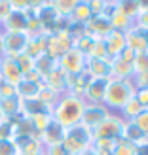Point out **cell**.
Segmentation results:
<instances>
[{
	"mask_svg": "<svg viewBox=\"0 0 148 155\" xmlns=\"http://www.w3.org/2000/svg\"><path fill=\"white\" fill-rule=\"evenodd\" d=\"M55 66H57V61H55V59H51V57H48L46 53H42L40 57H36V59H34V70L42 76V80H44V78L48 76Z\"/></svg>",
	"mask_w": 148,
	"mask_h": 155,
	"instance_id": "obj_27",
	"label": "cell"
},
{
	"mask_svg": "<svg viewBox=\"0 0 148 155\" xmlns=\"http://www.w3.org/2000/svg\"><path fill=\"white\" fill-rule=\"evenodd\" d=\"M57 64L67 76H78V74L85 72V57L74 48L68 49L65 55L57 61Z\"/></svg>",
	"mask_w": 148,
	"mask_h": 155,
	"instance_id": "obj_7",
	"label": "cell"
},
{
	"mask_svg": "<svg viewBox=\"0 0 148 155\" xmlns=\"http://www.w3.org/2000/svg\"><path fill=\"white\" fill-rule=\"evenodd\" d=\"M131 81H133L135 89H143V87H148V72H137L133 78H131Z\"/></svg>",
	"mask_w": 148,
	"mask_h": 155,
	"instance_id": "obj_41",
	"label": "cell"
},
{
	"mask_svg": "<svg viewBox=\"0 0 148 155\" xmlns=\"http://www.w3.org/2000/svg\"><path fill=\"white\" fill-rule=\"evenodd\" d=\"M91 17H93V13H91V10H89L88 0H78L74 12H72V15H71L68 19H71L72 23H76V25H85V23H88Z\"/></svg>",
	"mask_w": 148,
	"mask_h": 155,
	"instance_id": "obj_23",
	"label": "cell"
},
{
	"mask_svg": "<svg viewBox=\"0 0 148 155\" xmlns=\"http://www.w3.org/2000/svg\"><path fill=\"white\" fill-rule=\"evenodd\" d=\"M12 140L17 146L19 155H42L44 153V146L38 136H15Z\"/></svg>",
	"mask_w": 148,
	"mask_h": 155,
	"instance_id": "obj_15",
	"label": "cell"
},
{
	"mask_svg": "<svg viewBox=\"0 0 148 155\" xmlns=\"http://www.w3.org/2000/svg\"><path fill=\"white\" fill-rule=\"evenodd\" d=\"M135 150L137 148L133 144H129L122 138V140H118V144H116V150H114L112 155H135Z\"/></svg>",
	"mask_w": 148,
	"mask_h": 155,
	"instance_id": "obj_37",
	"label": "cell"
},
{
	"mask_svg": "<svg viewBox=\"0 0 148 155\" xmlns=\"http://www.w3.org/2000/svg\"><path fill=\"white\" fill-rule=\"evenodd\" d=\"M40 87H42V83L23 78V80L15 85V93H17V98L29 100V98H36V97H38V91H40Z\"/></svg>",
	"mask_w": 148,
	"mask_h": 155,
	"instance_id": "obj_21",
	"label": "cell"
},
{
	"mask_svg": "<svg viewBox=\"0 0 148 155\" xmlns=\"http://www.w3.org/2000/svg\"><path fill=\"white\" fill-rule=\"evenodd\" d=\"M0 44H2V57L15 59V57L25 53L27 44H29V34L27 32H8V30H2Z\"/></svg>",
	"mask_w": 148,
	"mask_h": 155,
	"instance_id": "obj_5",
	"label": "cell"
},
{
	"mask_svg": "<svg viewBox=\"0 0 148 155\" xmlns=\"http://www.w3.org/2000/svg\"><path fill=\"white\" fill-rule=\"evenodd\" d=\"M0 76H2L4 81L12 83V85H17L23 80V74L19 70L17 61L12 57H0Z\"/></svg>",
	"mask_w": 148,
	"mask_h": 155,
	"instance_id": "obj_14",
	"label": "cell"
},
{
	"mask_svg": "<svg viewBox=\"0 0 148 155\" xmlns=\"http://www.w3.org/2000/svg\"><path fill=\"white\" fill-rule=\"evenodd\" d=\"M4 121H6V117H4V114L0 112V123H4Z\"/></svg>",
	"mask_w": 148,
	"mask_h": 155,
	"instance_id": "obj_48",
	"label": "cell"
},
{
	"mask_svg": "<svg viewBox=\"0 0 148 155\" xmlns=\"http://www.w3.org/2000/svg\"><path fill=\"white\" fill-rule=\"evenodd\" d=\"M95 42H97V38H93L88 32H84V34H80L78 38H74V40H72V48L78 49L85 59H88L91 55V49H93V45H95Z\"/></svg>",
	"mask_w": 148,
	"mask_h": 155,
	"instance_id": "obj_25",
	"label": "cell"
},
{
	"mask_svg": "<svg viewBox=\"0 0 148 155\" xmlns=\"http://www.w3.org/2000/svg\"><path fill=\"white\" fill-rule=\"evenodd\" d=\"M108 17H110L112 28H114V30H120V32H126L129 27H133V25H135V21H133V19H129L126 13H122V12L118 10V6H116V10H114L110 15H108Z\"/></svg>",
	"mask_w": 148,
	"mask_h": 155,
	"instance_id": "obj_26",
	"label": "cell"
},
{
	"mask_svg": "<svg viewBox=\"0 0 148 155\" xmlns=\"http://www.w3.org/2000/svg\"><path fill=\"white\" fill-rule=\"evenodd\" d=\"M29 23H30L29 12L12 10L10 15L2 21V30H8V32H27L29 34Z\"/></svg>",
	"mask_w": 148,
	"mask_h": 155,
	"instance_id": "obj_11",
	"label": "cell"
},
{
	"mask_svg": "<svg viewBox=\"0 0 148 155\" xmlns=\"http://www.w3.org/2000/svg\"><path fill=\"white\" fill-rule=\"evenodd\" d=\"M89 57H95V59H108V51H106L105 40H97V42H95V45H93Z\"/></svg>",
	"mask_w": 148,
	"mask_h": 155,
	"instance_id": "obj_39",
	"label": "cell"
},
{
	"mask_svg": "<svg viewBox=\"0 0 148 155\" xmlns=\"http://www.w3.org/2000/svg\"><path fill=\"white\" fill-rule=\"evenodd\" d=\"M46 49V34H36V36H29V44H27V49H25V55L29 57H40Z\"/></svg>",
	"mask_w": 148,
	"mask_h": 155,
	"instance_id": "obj_24",
	"label": "cell"
},
{
	"mask_svg": "<svg viewBox=\"0 0 148 155\" xmlns=\"http://www.w3.org/2000/svg\"><path fill=\"white\" fill-rule=\"evenodd\" d=\"M65 133H67V129L63 125H59L57 121H51L50 125L38 134V138H40V142H42L44 148H51V146H61V144H63Z\"/></svg>",
	"mask_w": 148,
	"mask_h": 155,
	"instance_id": "obj_13",
	"label": "cell"
},
{
	"mask_svg": "<svg viewBox=\"0 0 148 155\" xmlns=\"http://www.w3.org/2000/svg\"><path fill=\"white\" fill-rule=\"evenodd\" d=\"M108 115H110V110L105 104H85L84 108V115H82V125H85L88 129L95 130L101 123H103Z\"/></svg>",
	"mask_w": 148,
	"mask_h": 155,
	"instance_id": "obj_8",
	"label": "cell"
},
{
	"mask_svg": "<svg viewBox=\"0 0 148 155\" xmlns=\"http://www.w3.org/2000/svg\"><path fill=\"white\" fill-rule=\"evenodd\" d=\"M0 155H19L17 146L12 138H0Z\"/></svg>",
	"mask_w": 148,
	"mask_h": 155,
	"instance_id": "obj_34",
	"label": "cell"
},
{
	"mask_svg": "<svg viewBox=\"0 0 148 155\" xmlns=\"http://www.w3.org/2000/svg\"><path fill=\"white\" fill-rule=\"evenodd\" d=\"M51 121H53L51 112H44V114H38V115H34V117H30V123H33V127H34V130H36V134H40Z\"/></svg>",
	"mask_w": 148,
	"mask_h": 155,
	"instance_id": "obj_32",
	"label": "cell"
},
{
	"mask_svg": "<svg viewBox=\"0 0 148 155\" xmlns=\"http://www.w3.org/2000/svg\"><path fill=\"white\" fill-rule=\"evenodd\" d=\"M105 2H106V0H88L91 13H93V15H101V13H105Z\"/></svg>",
	"mask_w": 148,
	"mask_h": 155,
	"instance_id": "obj_42",
	"label": "cell"
},
{
	"mask_svg": "<svg viewBox=\"0 0 148 155\" xmlns=\"http://www.w3.org/2000/svg\"><path fill=\"white\" fill-rule=\"evenodd\" d=\"M0 81H2V76H0Z\"/></svg>",
	"mask_w": 148,
	"mask_h": 155,
	"instance_id": "obj_50",
	"label": "cell"
},
{
	"mask_svg": "<svg viewBox=\"0 0 148 155\" xmlns=\"http://www.w3.org/2000/svg\"><path fill=\"white\" fill-rule=\"evenodd\" d=\"M106 85H108V80H93L91 78L88 91L84 95L85 104H103L105 95H106Z\"/></svg>",
	"mask_w": 148,
	"mask_h": 155,
	"instance_id": "obj_16",
	"label": "cell"
},
{
	"mask_svg": "<svg viewBox=\"0 0 148 155\" xmlns=\"http://www.w3.org/2000/svg\"><path fill=\"white\" fill-rule=\"evenodd\" d=\"M15 61H17V64H19V70H21L23 78L34 70V59L29 57V55H25V53H23V55H19V57H15Z\"/></svg>",
	"mask_w": 148,
	"mask_h": 155,
	"instance_id": "obj_33",
	"label": "cell"
},
{
	"mask_svg": "<svg viewBox=\"0 0 148 155\" xmlns=\"http://www.w3.org/2000/svg\"><path fill=\"white\" fill-rule=\"evenodd\" d=\"M84 108H85V100L80 97H74L71 93H65L61 95L59 102L53 106L51 115H53V121H57L59 125H63L65 129L68 127H74L82 121V115H84Z\"/></svg>",
	"mask_w": 148,
	"mask_h": 155,
	"instance_id": "obj_1",
	"label": "cell"
},
{
	"mask_svg": "<svg viewBox=\"0 0 148 155\" xmlns=\"http://www.w3.org/2000/svg\"><path fill=\"white\" fill-rule=\"evenodd\" d=\"M12 12V4H10V0H0V23H2L8 15H10Z\"/></svg>",
	"mask_w": 148,
	"mask_h": 155,
	"instance_id": "obj_45",
	"label": "cell"
},
{
	"mask_svg": "<svg viewBox=\"0 0 148 155\" xmlns=\"http://www.w3.org/2000/svg\"><path fill=\"white\" fill-rule=\"evenodd\" d=\"M0 34H2V23H0Z\"/></svg>",
	"mask_w": 148,
	"mask_h": 155,
	"instance_id": "obj_49",
	"label": "cell"
},
{
	"mask_svg": "<svg viewBox=\"0 0 148 155\" xmlns=\"http://www.w3.org/2000/svg\"><path fill=\"white\" fill-rule=\"evenodd\" d=\"M67 81H68V76L59 68V64L44 78V85H46V87L53 89L55 93H59V95H65V93L68 91V83Z\"/></svg>",
	"mask_w": 148,
	"mask_h": 155,
	"instance_id": "obj_17",
	"label": "cell"
},
{
	"mask_svg": "<svg viewBox=\"0 0 148 155\" xmlns=\"http://www.w3.org/2000/svg\"><path fill=\"white\" fill-rule=\"evenodd\" d=\"M133 123H135V125L143 130V133H144L146 136H148V110H144V112L139 114L137 117L133 119Z\"/></svg>",
	"mask_w": 148,
	"mask_h": 155,
	"instance_id": "obj_40",
	"label": "cell"
},
{
	"mask_svg": "<svg viewBox=\"0 0 148 155\" xmlns=\"http://www.w3.org/2000/svg\"><path fill=\"white\" fill-rule=\"evenodd\" d=\"M126 119L118 112H110V115L93 130V138H105V140H122Z\"/></svg>",
	"mask_w": 148,
	"mask_h": 155,
	"instance_id": "obj_4",
	"label": "cell"
},
{
	"mask_svg": "<svg viewBox=\"0 0 148 155\" xmlns=\"http://www.w3.org/2000/svg\"><path fill=\"white\" fill-rule=\"evenodd\" d=\"M42 155H68V151L61 146H51V148H44V153Z\"/></svg>",
	"mask_w": 148,
	"mask_h": 155,
	"instance_id": "obj_44",
	"label": "cell"
},
{
	"mask_svg": "<svg viewBox=\"0 0 148 155\" xmlns=\"http://www.w3.org/2000/svg\"><path fill=\"white\" fill-rule=\"evenodd\" d=\"M17 97V93H15V85L8 83V81H0V100H6V98H13Z\"/></svg>",
	"mask_w": 148,
	"mask_h": 155,
	"instance_id": "obj_38",
	"label": "cell"
},
{
	"mask_svg": "<svg viewBox=\"0 0 148 155\" xmlns=\"http://www.w3.org/2000/svg\"><path fill=\"white\" fill-rule=\"evenodd\" d=\"M135 91L137 89H135V85H133L131 80H118V78H112V80H108L106 95H105L103 104L110 112H120L122 108L135 97Z\"/></svg>",
	"mask_w": 148,
	"mask_h": 155,
	"instance_id": "obj_2",
	"label": "cell"
},
{
	"mask_svg": "<svg viewBox=\"0 0 148 155\" xmlns=\"http://www.w3.org/2000/svg\"><path fill=\"white\" fill-rule=\"evenodd\" d=\"M123 140L129 142V144H133L135 148H139V146L148 144V136L135 125L133 121H126V129H123Z\"/></svg>",
	"mask_w": 148,
	"mask_h": 155,
	"instance_id": "obj_20",
	"label": "cell"
},
{
	"mask_svg": "<svg viewBox=\"0 0 148 155\" xmlns=\"http://www.w3.org/2000/svg\"><path fill=\"white\" fill-rule=\"evenodd\" d=\"M93 144V130L85 125L78 123L74 127H68L65 133L63 148L68 151V155H84Z\"/></svg>",
	"mask_w": 148,
	"mask_h": 155,
	"instance_id": "obj_3",
	"label": "cell"
},
{
	"mask_svg": "<svg viewBox=\"0 0 148 155\" xmlns=\"http://www.w3.org/2000/svg\"><path fill=\"white\" fill-rule=\"evenodd\" d=\"M85 28V32H88L89 36L93 38H97V40H105V38L112 32V23H110V17L105 13H101V15H93V17L84 25Z\"/></svg>",
	"mask_w": 148,
	"mask_h": 155,
	"instance_id": "obj_9",
	"label": "cell"
},
{
	"mask_svg": "<svg viewBox=\"0 0 148 155\" xmlns=\"http://www.w3.org/2000/svg\"><path fill=\"white\" fill-rule=\"evenodd\" d=\"M135 98L139 100V104H141L144 110H148V87L137 89V91H135Z\"/></svg>",
	"mask_w": 148,
	"mask_h": 155,
	"instance_id": "obj_43",
	"label": "cell"
},
{
	"mask_svg": "<svg viewBox=\"0 0 148 155\" xmlns=\"http://www.w3.org/2000/svg\"><path fill=\"white\" fill-rule=\"evenodd\" d=\"M133 68H135V74L137 72H148V51L137 53L135 61H133Z\"/></svg>",
	"mask_w": 148,
	"mask_h": 155,
	"instance_id": "obj_36",
	"label": "cell"
},
{
	"mask_svg": "<svg viewBox=\"0 0 148 155\" xmlns=\"http://www.w3.org/2000/svg\"><path fill=\"white\" fill-rule=\"evenodd\" d=\"M89 81H91V78L85 74V72L78 74V76H68V81H67L68 83V91L67 93H71V95H74V97L84 98L85 91H88Z\"/></svg>",
	"mask_w": 148,
	"mask_h": 155,
	"instance_id": "obj_19",
	"label": "cell"
},
{
	"mask_svg": "<svg viewBox=\"0 0 148 155\" xmlns=\"http://www.w3.org/2000/svg\"><path fill=\"white\" fill-rule=\"evenodd\" d=\"M118 10L135 21V17L141 12V0H118Z\"/></svg>",
	"mask_w": 148,
	"mask_h": 155,
	"instance_id": "obj_30",
	"label": "cell"
},
{
	"mask_svg": "<svg viewBox=\"0 0 148 155\" xmlns=\"http://www.w3.org/2000/svg\"><path fill=\"white\" fill-rule=\"evenodd\" d=\"M110 64H112V78H118V80H131L135 76V68L133 63H127L120 57H114L110 59Z\"/></svg>",
	"mask_w": 148,
	"mask_h": 155,
	"instance_id": "obj_22",
	"label": "cell"
},
{
	"mask_svg": "<svg viewBox=\"0 0 148 155\" xmlns=\"http://www.w3.org/2000/svg\"><path fill=\"white\" fill-rule=\"evenodd\" d=\"M126 42H127V48L135 53L148 51V32L144 28L137 27V25L129 27L126 30Z\"/></svg>",
	"mask_w": 148,
	"mask_h": 155,
	"instance_id": "obj_12",
	"label": "cell"
},
{
	"mask_svg": "<svg viewBox=\"0 0 148 155\" xmlns=\"http://www.w3.org/2000/svg\"><path fill=\"white\" fill-rule=\"evenodd\" d=\"M141 112H144V108H143L141 104H139V100L133 97V98H131L129 102H127L126 106H123L118 114H120V115H122V117L126 119V121H133V119H135V117H137V115L141 114Z\"/></svg>",
	"mask_w": 148,
	"mask_h": 155,
	"instance_id": "obj_29",
	"label": "cell"
},
{
	"mask_svg": "<svg viewBox=\"0 0 148 155\" xmlns=\"http://www.w3.org/2000/svg\"><path fill=\"white\" fill-rule=\"evenodd\" d=\"M40 102L48 108V110L51 112L53 110V106H55L57 102H59V98H61V95L59 93H55L53 89H50V87H46V85L42 83V87H40V91H38V97H36Z\"/></svg>",
	"mask_w": 148,
	"mask_h": 155,
	"instance_id": "obj_28",
	"label": "cell"
},
{
	"mask_svg": "<svg viewBox=\"0 0 148 155\" xmlns=\"http://www.w3.org/2000/svg\"><path fill=\"white\" fill-rule=\"evenodd\" d=\"M76 2L78 0H53L51 6L59 13V17H71L74 8H76Z\"/></svg>",
	"mask_w": 148,
	"mask_h": 155,
	"instance_id": "obj_31",
	"label": "cell"
},
{
	"mask_svg": "<svg viewBox=\"0 0 148 155\" xmlns=\"http://www.w3.org/2000/svg\"><path fill=\"white\" fill-rule=\"evenodd\" d=\"M135 25L148 32V2H141V12L135 17Z\"/></svg>",
	"mask_w": 148,
	"mask_h": 155,
	"instance_id": "obj_35",
	"label": "cell"
},
{
	"mask_svg": "<svg viewBox=\"0 0 148 155\" xmlns=\"http://www.w3.org/2000/svg\"><path fill=\"white\" fill-rule=\"evenodd\" d=\"M85 74L93 80H112V64L110 59H85Z\"/></svg>",
	"mask_w": 148,
	"mask_h": 155,
	"instance_id": "obj_10",
	"label": "cell"
},
{
	"mask_svg": "<svg viewBox=\"0 0 148 155\" xmlns=\"http://www.w3.org/2000/svg\"><path fill=\"white\" fill-rule=\"evenodd\" d=\"M71 48H72V36L68 34L67 30L46 34V49H44V53L48 57L59 61Z\"/></svg>",
	"mask_w": 148,
	"mask_h": 155,
	"instance_id": "obj_6",
	"label": "cell"
},
{
	"mask_svg": "<svg viewBox=\"0 0 148 155\" xmlns=\"http://www.w3.org/2000/svg\"><path fill=\"white\" fill-rule=\"evenodd\" d=\"M135 155H148V144L139 146V148L135 150Z\"/></svg>",
	"mask_w": 148,
	"mask_h": 155,
	"instance_id": "obj_47",
	"label": "cell"
},
{
	"mask_svg": "<svg viewBox=\"0 0 148 155\" xmlns=\"http://www.w3.org/2000/svg\"><path fill=\"white\" fill-rule=\"evenodd\" d=\"M135 55H137L135 51H131L129 48H126V49H123L118 57H120V59H123V61H127V63H133V61H135Z\"/></svg>",
	"mask_w": 148,
	"mask_h": 155,
	"instance_id": "obj_46",
	"label": "cell"
},
{
	"mask_svg": "<svg viewBox=\"0 0 148 155\" xmlns=\"http://www.w3.org/2000/svg\"><path fill=\"white\" fill-rule=\"evenodd\" d=\"M105 45H106V51H108V59L118 57L120 53L127 48L126 32H120V30H112V32L105 38Z\"/></svg>",
	"mask_w": 148,
	"mask_h": 155,
	"instance_id": "obj_18",
	"label": "cell"
}]
</instances>
